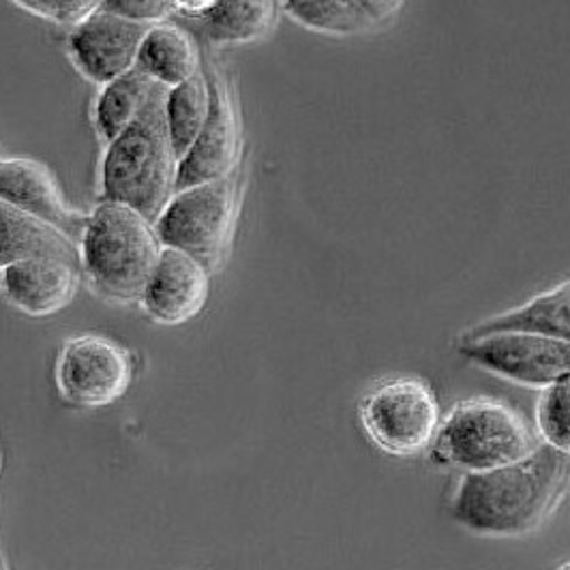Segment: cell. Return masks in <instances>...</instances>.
Here are the masks:
<instances>
[{
    "label": "cell",
    "instance_id": "15",
    "mask_svg": "<svg viewBox=\"0 0 570 570\" xmlns=\"http://www.w3.org/2000/svg\"><path fill=\"white\" fill-rule=\"evenodd\" d=\"M495 333H532L570 342V279L530 298L511 312L489 317L468 328L456 342H468Z\"/></svg>",
    "mask_w": 570,
    "mask_h": 570
},
{
    "label": "cell",
    "instance_id": "18",
    "mask_svg": "<svg viewBox=\"0 0 570 570\" xmlns=\"http://www.w3.org/2000/svg\"><path fill=\"white\" fill-rule=\"evenodd\" d=\"M159 88L161 86L144 76L138 67L108 85L99 86L90 112L99 140L112 142L127 127H131Z\"/></svg>",
    "mask_w": 570,
    "mask_h": 570
},
{
    "label": "cell",
    "instance_id": "27",
    "mask_svg": "<svg viewBox=\"0 0 570 570\" xmlns=\"http://www.w3.org/2000/svg\"><path fill=\"white\" fill-rule=\"evenodd\" d=\"M0 570H2V564H0Z\"/></svg>",
    "mask_w": 570,
    "mask_h": 570
},
{
    "label": "cell",
    "instance_id": "10",
    "mask_svg": "<svg viewBox=\"0 0 570 570\" xmlns=\"http://www.w3.org/2000/svg\"><path fill=\"white\" fill-rule=\"evenodd\" d=\"M148 27L97 9L78 27L69 29L67 55L80 76L104 86L136 69Z\"/></svg>",
    "mask_w": 570,
    "mask_h": 570
},
{
    "label": "cell",
    "instance_id": "5",
    "mask_svg": "<svg viewBox=\"0 0 570 570\" xmlns=\"http://www.w3.org/2000/svg\"><path fill=\"white\" fill-rule=\"evenodd\" d=\"M238 217V170L176 189L153 222L164 247L185 252L213 273L222 266Z\"/></svg>",
    "mask_w": 570,
    "mask_h": 570
},
{
    "label": "cell",
    "instance_id": "3",
    "mask_svg": "<svg viewBox=\"0 0 570 570\" xmlns=\"http://www.w3.org/2000/svg\"><path fill=\"white\" fill-rule=\"evenodd\" d=\"M164 245L150 219L120 202L97 200L78 243L88 285L115 303H140Z\"/></svg>",
    "mask_w": 570,
    "mask_h": 570
},
{
    "label": "cell",
    "instance_id": "11",
    "mask_svg": "<svg viewBox=\"0 0 570 570\" xmlns=\"http://www.w3.org/2000/svg\"><path fill=\"white\" fill-rule=\"evenodd\" d=\"M0 200L80 243L86 213L67 202L46 164L30 157L0 155Z\"/></svg>",
    "mask_w": 570,
    "mask_h": 570
},
{
    "label": "cell",
    "instance_id": "2",
    "mask_svg": "<svg viewBox=\"0 0 570 570\" xmlns=\"http://www.w3.org/2000/svg\"><path fill=\"white\" fill-rule=\"evenodd\" d=\"M159 88L142 115L112 142L104 144L97 200L120 202L155 222L176 191L178 155L171 146Z\"/></svg>",
    "mask_w": 570,
    "mask_h": 570
},
{
    "label": "cell",
    "instance_id": "13",
    "mask_svg": "<svg viewBox=\"0 0 570 570\" xmlns=\"http://www.w3.org/2000/svg\"><path fill=\"white\" fill-rule=\"evenodd\" d=\"M80 284V264L58 256L18 259L0 271V294L22 314L32 317L65 309Z\"/></svg>",
    "mask_w": 570,
    "mask_h": 570
},
{
    "label": "cell",
    "instance_id": "23",
    "mask_svg": "<svg viewBox=\"0 0 570 570\" xmlns=\"http://www.w3.org/2000/svg\"><path fill=\"white\" fill-rule=\"evenodd\" d=\"M99 9L144 27L168 22L174 18L166 0H104Z\"/></svg>",
    "mask_w": 570,
    "mask_h": 570
},
{
    "label": "cell",
    "instance_id": "17",
    "mask_svg": "<svg viewBox=\"0 0 570 570\" xmlns=\"http://www.w3.org/2000/svg\"><path fill=\"white\" fill-rule=\"evenodd\" d=\"M32 256L67 257L80 264L78 243L0 200V271L18 259Z\"/></svg>",
    "mask_w": 570,
    "mask_h": 570
},
{
    "label": "cell",
    "instance_id": "16",
    "mask_svg": "<svg viewBox=\"0 0 570 570\" xmlns=\"http://www.w3.org/2000/svg\"><path fill=\"white\" fill-rule=\"evenodd\" d=\"M136 67L155 85L171 88L200 73V48L183 24L159 22L146 30Z\"/></svg>",
    "mask_w": 570,
    "mask_h": 570
},
{
    "label": "cell",
    "instance_id": "19",
    "mask_svg": "<svg viewBox=\"0 0 570 570\" xmlns=\"http://www.w3.org/2000/svg\"><path fill=\"white\" fill-rule=\"evenodd\" d=\"M210 110V82L202 69L194 78L183 85L171 86L166 90L164 112L170 134L171 146L178 155V161L196 142L206 116Z\"/></svg>",
    "mask_w": 570,
    "mask_h": 570
},
{
    "label": "cell",
    "instance_id": "6",
    "mask_svg": "<svg viewBox=\"0 0 570 570\" xmlns=\"http://www.w3.org/2000/svg\"><path fill=\"white\" fill-rule=\"evenodd\" d=\"M361 421L377 449L391 455H419L435 440L440 405L423 380L395 377L365 397Z\"/></svg>",
    "mask_w": 570,
    "mask_h": 570
},
{
    "label": "cell",
    "instance_id": "26",
    "mask_svg": "<svg viewBox=\"0 0 570 570\" xmlns=\"http://www.w3.org/2000/svg\"><path fill=\"white\" fill-rule=\"evenodd\" d=\"M558 570H570V562H567V564H562V567H560V569Z\"/></svg>",
    "mask_w": 570,
    "mask_h": 570
},
{
    "label": "cell",
    "instance_id": "20",
    "mask_svg": "<svg viewBox=\"0 0 570 570\" xmlns=\"http://www.w3.org/2000/svg\"><path fill=\"white\" fill-rule=\"evenodd\" d=\"M279 4L289 20L320 35L350 37L377 27L356 0H279Z\"/></svg>",
    "mask_w": 570,
    "mask_h": 570
},
{
    "label": "cell",
    "instance_id": "1",
    "mask_svg": "<svg viewBox=\"0 0 570 570\" xmlns=\"http://www.w3.org/2000/svg\"><path fill=\"white\" fill-rule=\"evenodd\" d=\"M570 487V455L539 444L514 463L468 472L456 485L451 514L483 537H528L556 513Z\"/></svg>",
    "mask_w": 570,
    "mask_h": 570
},
{
    "label": "cell",
    "instance_id": "9",
    "mask_svg": "<svg viewBox=\"0 0 570 570\" xmlns=\"http://www.w3.org/2000/svg\"><path fill=\"white\" fill-rule=\"evenodd\" d=\"M210 82V110L206 122L178 161L176 189L215 180L238 170L240 161V118L229 90L228 80L219 69L206 71Z\"/></svg>",
    "mask_w": 570,
    "mask_h": 570
},
{
    "label": "cell",
    "instance_id": "4",
    "mask_svg": "<svg viewBox=\"0 0 570 570\" xmlns=\"http://www.w3.org/2000/svg\"><path fill=\"white\" fill-rule=\"evenodd\" d=\"M537 446L532 429L511 405L470 400L455 405L440 423L431 456L442 465L487 472L534 453Z\"/></svg>",
    "mask_w": 570,
    "mask_h": 570
},
{
    "label": "cell",
    "instance_id": "14",
    "mask_svg": "<svg viewBox=\"0 0 570 570\" xmlns=\"http://www.w3.org/2000/svg\"><path fill=\"white\" fill-rule=\"evenodd\" d=\"M279 0H215V4L187 27L215 48L245 46L268 37L277 24Z\"/></svg>",
    "mask_w": 570,
    "mask_h": 570
},
{
    "label": "cell",
    "instance_id": "21",
    "mask_svg": "<svg viewBox=\"0 0 570 570\" xmlns=\"http://www.w3.org/2000/svg\"><path fill=\"white\" fill-rule=\"evenodd\" d=\"M537 423L544 444L570 455V377L542 393L537 407Z\"/></svg>",
    "mask_w": 570,
    "mask_h": 570
},
{
    "label": "cell",
    "instance_id": "7",
    "mask_svg": "<svg viewBox=\"0 0 570 570\" xmlns=\"http://www.w3.org/2000/svg\"><path fill=\"white\" fill-rule=\"evenodd\" d=\"M459 352L498 377L530 389H549L570 377V342L532 335L495 333L456 342Z\"/></svg>",
    "mask_w": 570,
    "mask_h": 570
},
{
    "label": "cell",
    "instance_id": "25",
    "mask_svg": "<svg viewBox=\"0 0 570 570\" xmlns=\"http://www.w3.org/2000/svg\"><path fill=\"white\" fill-rule=\"evenodd\" d=\"M170 4L171 13L180 20H196L204 16L215 0H166Z\"/></svg>",
    "mask_w": 570,
    "mask_h": 570
},
{
    "label": "cell",
    "instance_id": "24",
    "mask_svg": "<svg viewBox=\"0 0 570 570\" xmlns=\"http://www.w3.org/2000/svg\"><path fill=\"white\" fill-rule=\"evenodd\" d=\"M361 9L370 16L371 20L380 27L384 20L393 18L397 13L403 0H356Z\"/></svg>",
    "mask_w": 570,
    "mask_h": 570
},
{
    "label": "cell",
    "instance_id": "12",
    "mask_svg": "<svg viewBox=\"0 0 570 570\" xmlns=\"http://www.w3.org/2000/svg\"><path fill=\"white\" fill-rule=\"evenodd\" d=\"M210 289V271L200 259L164 247L144 285L140 305L159 324L176 326L204 309Z\"/></svg>",
    "mask_w": 570,
    "mask_h": 570
},
{
    "label": "cell",
    "instance_id": "8",
    "mask_svg": "<svg viewBox=\"0 0 570 570\" xmlns=\"http://www.w3.org/2000/svg\"><path fill=\"white\" fill-rule=\"evenodd\" d=\"M131 375L129 352L101 335L69 340L58 354V391L76 405L101 407L115 403L129 389Z\"/></svg>",
    "mask_w": 570,
    "mask_h": 570
},
{
    "label": "cell",
    "instance_id": "22",
    "mask_svg": "<svg viewBox=\"0 0 570 570\" xmlns=\"http://www.w3.org/2000/svg\"><path fill=\"white\" fill-rule=\"evenodd\" d=\"M11 2L41 20H48L65 29H73L90 13H95L104 0H11Z\"/></svg>",
    "mask_w": 570,
    "mask_h": 570
}]
</instances>
